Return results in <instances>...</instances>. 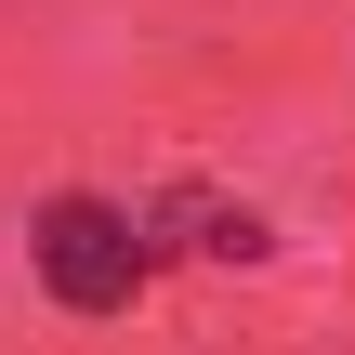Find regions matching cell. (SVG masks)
<instances>
[{"instance_id":"obj_2","label":"cell","mask_w":355,"mask_h":355,"mask_svg":"<svg viewBox=\"0 0 355 355\" xmlns=\"http://www.w3.org/2000/svg\"><path fill=\"white\" fill-rule=\"evenodd\" d=\"M158 224H171L184 250H211V263H263V250H277V224H263L250 198H211V184H171Z\"/></svg>"},{"instance_id":"obj_1","label":"cell","mask_w":355,"mask_h":355,"mask_svg":"<svg viewBox=\"0 0 355 355\" xmlns=\"http://www.w3.org/2000/svg\"><path fill=\"white\" fill-rule=\"evenodd\" d=\"M26 263H40V290H53L66 316H119V303L145 290V237H132V211H105V198H53V211L26 224Z\"/></svg>"}]
</instances>
